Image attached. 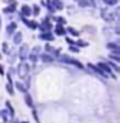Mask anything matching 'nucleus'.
Returning <instances> with one entry per match:
<instances>
[{
  "mask_svg": "<svg viewBox=\"0 0 120 123\" xmlns=\"http://www.w3.org/2000/svg\"><path fill=\"white\" fill-rule=\"evenodd\" d=\"M97 67L102 70V72H105L107 74H109L111 73V68H109V65H108V62H102V61H100V62L97 64Z\"/></svg>",
  "mask_w": 120,
  "mask_h": 123,
  "instance_id": "nucleus-13",
  "label": "nucleus"
},
{
  "mask_svg": "<svg viewBox=\"0 0 120 123\" xmlns=\"http://www.w3.org/2000/svg\"><path fill=\"white\" fill-rule=\"evenodd\" d=\"M69 50H70V52H73V53H78V52H79V47H76L75 44H70Z\"/></svg>",
  "mask_w": 120,
  "mask_h": 123,
  "instance_id": "nucleus-25",
  "label": "nucleus"
},
{
  "mask_svg": "<svg viewBox=\"0 0 120 123\" xmlns=\"http://www.w3.org/2000/svg\"><path fill=\"white\" fill-rule=\"evenodd\" d=\"M20 15L25 17V18H29V17L32 15V8H31V6H21V9H20Z\"/></svg>",
  "mask_w": 120,
  "mask_h": 123,
  "instance_id": "nucleus-7",
  "label": "nucleus"
},
{
  "mask_svg": "<svg viewBox=\"0 0 120 123\" xmlns=\"http://www.w3.org/2000/svg\"><path fill=\"white\" fill-rule=\"evenodd\" d=\"M88 68H91V70H93L94 73H97V74H100V76H108L107 73H105V72H102V70H100V68L97 67V65H94V64H88Z\"/></svg>",
  "mask_w": 120,
  "mask_h": 123,
  "instance_id": "nucleus-14",
  "label": "nucleus"
},
{
  "mask_svg": "<svg viewBox=\"0 0 120 123\" xmlns=\"http://www.w3.org/2000/svg\"><path fill=\"white\" fill-rule=\"evenodd\" d=\"M25 102H26V103H27V105H29L31 108H33V100H32V96H31V94L27 93V91L25 93Z\"/></svg>",
  "mask_w": 120,
  "mask_h": 123,
  "instance_id": "nucleus-19",
  "label": "nucleus"
},
{
  "mask_svg": "<svg viewBox=\"0 0 120 123\" xmlns=\"http://www.w3.org/2000/svg\"><path fill=\"white\" fill-rule=\"evenodd\" d=\"M55 21L58 23V25H65V18H64V17H56Z\"/></svg>",
  "mask_w": 120,
  "mask_h": 123,
  "instance_id": "nucleus-24",
  "label": "nucleus"
},
{
  "mask_svg": "<svg viewBox=\"0 0 120 123\" xmlns=\"http://www.w3.org/2000/svg\"><path fill=\"white\" fill-rule=\"evenodd\" d=\"M6 91H8V94L9 96H14V84H12V81H8V84H6Z\"/></svg>",
  "mask_w": 120,
  "mask_h": 123,
  "instance_id": "nucleus-17",
  "label": "nucleus"
},
{
  "mask_svg": "<svg viewBox=\"0 0 120 123\" xmlns=\"http://www.w3.org/2000/svg\"><path fill=\"white\" fill-rule=\"evenodd\" d=\"M27 59H31L32 62L35 64V62H38V61H40V55H38V53H33V52H32V53L27 55Z\"/></svg>",
  "mask_w": 120,
  "mask_h": 123,
  "instance_id": "nucleus-18",
  "label": "nucleus"
},
{
  "mask_svg": "<svg viewBox=\"0 0 120 123\" xmlns=\"http://www.w3.org/2000/svg\"><path fill=\"white\" fill-rule=\"evenodd\" d=\"M15 6H17V3H9V6H6L3 9V12L5 14H12V12H15Z\"/></svg>",
  "mask_w": 120,
  "mask_h": 123,
  "instance_id": "nucleus-16",
  "label": "nucleus"
},
{
  "mask_svg": "<svg viewBox=\"0 0 120 123\" xmlns=\"http://www.w3.org/2000/svg\"><path fill=\"white\" fill-rule=\"evenodd\" d=\"M23 123H27V122H23Z\"/></svg>",
  "mask_w": 120,
  "mask_h": 123,
  "instance_id": "nucleus-36",
  "label": "nucleus"
},
{
  "mask_svg": "<svg viewBox=\"0 0 120 123\" xmlns=\"http://www.w3.org/2000/svg\"><path fill=\"white\" fill-rule=\"evenodd\" d=\"M0 29H2V18H0Z\"/></svg>",
  "mask_w": 120,
  "mask_h": 123,
  "instance_id": "nucleus-33",
  "label": "nucleus"
},
{
  "mask_svg": "<svg viewBox=\"0 0 120 123\" xmlns=\"http://www.w3.org/2000/svg\"><path fill=\"white\" fill-rule=\"evenodd\" d=\"M76 44H78L79 47H87V46H88V43H87V41H78Z\"/></svg>",
  "mask_w": 120,
  "mask_h": 123,
  "instance_id": "nucleus-28",
  "label": "nucleus"
},
{
  "mask_svg": "<svg viewBox=\"0 0 120 123\" xmlns=\"http://www.w3.org/2000/svg\"><path fill=\"white\" fill-rule=\"evenodd\" d=\"M32 15H40V6H37V5H35V6H32Z\"/></svg>",
  "mask_w": 120,
  "mask_h": 123,
  "instance_id": "nucleus-23",
  "label": "nucleus"
},
{
  "mask_svg": "<svg viewBox=\"0 0 120 123\" xmlns=\"http://www.w3.org/2000/svg\"><path fill=\"white\" fill-rule=\"evenodd\" d=\"M109 56H111V59H114V61H116V62H120V56H119L117 53H111Z\"/></svg>",
  "mask_w": 120,
  "mask_h": 123,
  "instance_id": "nucleus-27",
  "label": "nucleus"
},
{
  "mask_svg": "<svg viewBox=\"0 0 120 123\" xmlns=\"http://www.w3.org/2000/svg\"><path fill=\"white\" fill-rule=\"evenodd\" d=\"M27 55H29V46L21 44L20 46V50H18V58H20L21 61H26L27 59Z\"/></svg>",
  "mask_w": 120,
  "mask_h": 123,
  "instance_id": "nucleus-4",
  "label": "nucleus"
},
{
  "mask_svg": "<svg viewBox=\"0 0 120 123\" xmlns=\"http://www.w3.org/2000/svg\"><path fill=\"white\" fill-rule=\"evenodd\" d=\"M33 53H38V55H40V52H41V49H40V46H35V47H33Z\"/></svg>",
  "mask_w": 120,
  "mask_h": 123,
  "instance_id": "nucleus-30",
  "label": "nucleus"
},
{
  "mask_svg": "<svg viewBox=\"0 0 120 123\" xmlns=\"http://www.w3.org/2000/svg\"><path fill=\"white\" fill-rule=\"evenodd\" d=\"M6 111L9 112V116H11V117L15 116V111H14V106L11 105V102H6Z\"/></svg>",
  "mask_w": 120,
  "mask_h": 123,
  "instance_id": "nucleus-20",
  "label": "nucleus"
},
{
  "mask_svg": "<svg viewBox=\"0 0 120 123\" xmlns=\"http://www.w3.org/2000/svg\"><path fill=\"white\" fill-rule=\"evenodd\" d=\"M55 34H56V35H65L67 32H65L64 25H56V26H55Z\"/></svg>",
  "mask_w": 120,
  "mask_h": 123,
  "instance_id": "nucleus-15",
  "label": "nucleus"
},
{
  "mask_svg": "<svg viewBox=\"0 0 120 123\" xmlns=\"http://www.w3.org/2000/svg\"><path fill=\"white\" fill-rule=\"evenodd\" d=\"M14 37H12V43H14V44H21V41H23V34H21V32H14V34H12Z\"/></svg>",
  "mask_w": 120,
  "mask_h": 123,
  "instance_id": "nucleus-10",
  "label": "nucleus"
},
{
  "mask_svg": "<svg viewBox=\"0 0 120 123\" xmlns=\"http://www.w3.org/2000/svg\"><path fill=\"white\" fill-rule=\"evenodd\" d=\"M15 72H17L18 76H21V78H25L26 74L29 73V65L26 64V61H21V64L15 68Z\"/></svg>",
  "mask_w": 120,
  "mask_h": 123,
  "instance_id": "nucleus-2",
  "label": "nucleus"
},
{
  "mask_svg": "<svg viewBox=\"0 0 120 123\" xmlns=\"http://www.w3.org/2000/svg\"><path fill=\"white\" fill-rule=\"evenodd\" d=\"M65 41L69 43V44H73V40H71V38H69V37H67V38H65Z\"/></svg>",
  "mask_w": 120,
  "mask_h": 123,
  "instance_id": "nucleus-32",
  "label": "nucleus"
},
{
  "mask_svg": "<svg viewBox=\"0 0 120 123\" xmlns=\"http://www.w3.org/2000/svg\"><path fill=\"white\" fill-rule=\"evenodd\" d=\"M107 5H117V0H103Z\"/></svg>",
  "mask_w": 120,
  "mask_h": 123,
  "instance_id": "nucleus-29",
  "label": "nucleus"
},
{
  "mask_svg": "<svg viewBox=\"0 0 120 123\" xmlns=\"http://www.w3.org/2000/svg\"><path fill=\"white\" fill-rule=\"evenodd\" d=\"M65 32H67V34H71L73 37H79V32L76 31V29H73V27H67Z\"/></svg>",
  "mask_w": 120,
  "mask_h": 123,
  "instance_id": "nucleus-22",
  "label": "nucleus"
},
{
  "mask_svg": "<svg viewBox=\"0 0 120 123\" xmlns=\"http://www.w3.org/2000/svg\"><path fill=\"white\" fill-rule=\"evenodd\" d=\"M0 59H2V52H0Z\"/></svg>",
  "mask_w": 120,
  "mask_h": 123,
  "instance_id": "nucleus-34",
  "label": "nucleus"
},
{
  "mask_svg": "<svg viewBox=\"0 0 120 123\" xmlns=\"http://www.w3.org/2000/svg\"><path fill=\"white\" fill-rule=\"evenodd\" d=\"M21 20L23 23L29 27V29H38V23L37 21H33V20H29V18H25V17H21Z\"/></svg>",
  "mask_w": 120,
  "mask_h": 123,
  "instance_id": "nucleus-8",
  "label": "nucleus"
},
{
  "mask_svg": "<svg viewBox=\"0 0 120 123\" xmlns=\"http://www.w3.org/2000/svg\"><path fill=\"white\" fill-rule=\"evenodd\" d=\"M14 85H15V88L18 90V91H21V93H26L27 88H29V85H27L26 82H23V81H18V82H15Z\"/></svg>",
  "mask_w": 120,
  "mask_h": 123,
  "instance_id": "nucleus-9",
  "label": "nucleus"
},
{
  "mask_svg": "<svg viewBox=\"0 0 120 123\" xmlns=\"http://www.w3.org/2000/svg\"><path fill=\"white\" fill-rule=\"evenodd\" d=\"M53 8L56 9V11L64 8V3H62V0H53Z\"/></svg>",
  "mask_w": 120,
  "mask_h": 123,
  "instance_id": "nucleus-21",
  "label": "nucleus"
},
{
  "mask_svg": "<svg viewBox=\"0 0 120 123\" xmlns=\"http://www.w3.org/2000/svg\"><path fill=\"white\" fill-rule=\"evenodd\" d=\"M107 49L108 50H111V53H120V46H119V43H108L107 44Z\"/></svg>",
  "mask_w": 120,
  "mask_h": 123,
  "instance_id": "nucleus-6",
  "label": "nucleus"
},
{
  "mask_svg": "<svg viewBox=\"0 0 120 123\" xmlns=\"http://www.w3.org/2000/svg\"><path fill=\"white\" fill-rule=\"evenodd\" d=\"M38 37H40V40H43V41H47V43H52V41L55 40V35L52 34L50 31H49V32H41V34L38 35Z\"/></svg>",
  "mask_w": 120,
  "mask_h": 123,
  "instance_id": "nucleus-5",
  "label": "nucleus"
},
{
  "mask_svg": "<svg viewBox=\"0 0 120 123\" xmlns=\"http://www.w3.org/2000/svg\"><path fill=\"white\" fill-rule=\"evenodd\" d=\"M0 74H2V76L5 74V68H3V65H2V64H0Z\"/></svg>",
  "mask_w": 120,
  "mask_h": 123,
  "instance_id": "nucleus-31",
  "label": "nucleus"
},
{
  "mask_svg": "<svg viewBox=\"0 0 120 123\" xmlns=\"http://www.w3.org/2000/svg\"><path fill=\"white\" fill-rule=\"evenodd\" d=\"M11 123H18V122H11Z\"/></svg>",
  "mask_w": 120,
  "mask_h": 123,
  "instance_id": "nucleus-35",
  "label": "nucleus"
},
{
  "mask_svg": "<svg viewBox=\"0 0 120 123\" xmlns=\"http://www.w3.org/2000/svg\"><path fill=\"white\" fill-rule=\"evenodd\" d=\"M15 31H17V23H14V21H12V23H9V25L6 26V35L11 37Z\"/></svg>",
  "mask_w": 120,
  "mask_h": 123,
  "instance_id": "nucleus-12",
  "label": "nucleus"
},
{
  "mask_svg": "<svg viewBox=\"0 0 120 123\" xmlns=\"http://www.w3.org/2000/svg\"><path fill=\"white\" fill-rule=\"evenodd\" d=\"M38 29H41L43 32H49V31L53 29V26H52V23H50V20H49V17H46L44 20H43L41 25H38Z\"/></svg>",
  "mask_w": 120,
  "mask_h": 123,
  "instance_id": "nucleus-3",
  "label": "nucleus"
},
{
  "mask_svg": "<svg viewBox=\"0 0 120 123\" xmlns=\"http://www.w3.org/2000/svg\"><path fill=\"white\" fill-rule=\"evenodd\" d=\"M58 58L61 62H65V64H71V65H75V67H78V68H84V64L82 62H79V61H76L75 58H71V56L69 55H58Z\"/></svg>",
  "mask_w": 120,
  "mask_h": 123,
  "instance_id": "nucleus-1",
  "label": "nucleus"
},
{
  "mask_svg": "<svg viewBox=\"0 0 120 123\" xmlns=\"http://www.w3.org/2000/svg\"><path fill=\"white\" fill-rule=\"evenodd\" d=\"M40 59L43 61V62H53V61H55V58H53L50 53H47V52H46V53H41V55H40Z\"/></svg>",
  "mask_w": 120,
  "mask_h": 123,
  "instance_id": "nucleus-11",
  "label": "nucleus"
},
{
  "mask_svg": "<svg viewBox=\"0 0 120 123\" xmlns=\"http://www.w3.org/2000/svg\"><path fill=\"white\" fill-rule=\"evenodd\" d=\"M2 50L5 52V53H8V52H9V44H8L6 41H5L3 44H2Z\"/></svg>",
  "mask_w": 120,
  "mask_h": 123,
  "instance_id": "nucleus-26",
  "label": "nucleus"
}]
</instances>
